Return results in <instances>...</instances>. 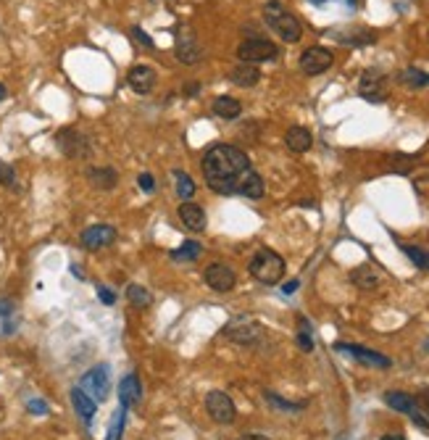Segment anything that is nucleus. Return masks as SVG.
Returning a JSON list of instances; mask_svg holds the SVG:
<instances>
[{
  "label": "nucleus",
  "instance_id": "nucleus-4",
  "mask_svg": "<svg viewBox=\"0 0 429 440\" xmlns=\"http://www.w3.org/2000/svg\"><path fill=\"white\" fill-rule=\"evenodd\" d=\"M79 388L85 390L95 404H103L105 398L111 396V369H108V364H98L90 372H85Z\"/></svg>",
  "mask_w": 429,
  "mask_h": 440
},
{
  "label": "nucleus",
  "instance_id": "nucleus-12",
  "mask_svg": "<svg viewBox=\"0 0 429 440\" xmlns=\"http://www.w3.org/2000/svg\"><path fill=\"white\" fill-rule=\"evenodd\" d=\"M332 63H335V53L329 51V48H321V45H314V48H309V51H303L301 61H298L301 71L303 74H309V77L324 74Z\"/></svg>",
  "mask_w": 429,
  "mask_h": 440
},
{
  "label": "nucleus",
  "instance_id": "nucleus-24",
  "mask_svg": "<svg viewBox=\"0 0 429 440\" xmlns=\"http://www.w3.org/2000/svg\"><path fill=\"white\" fill-rule=\"evenodd\" d=\"M71 406H74V411H77L82 419H85L87 424L93 422V416H95V411H98V404H95L93 398L87 396L85 390L79 388H71Z\"/></svg>",
  "mask_w": 429,
  "mask_h": 440
},
{
  "label": "nucleus",
  "instance_id": "nucleus-15",
  "mask_svg": "<svg viewBox=\"0 0 429 440\" xmlns=\"http://www.w3.org/2000/svg\"><path fill=\"white\" fill-rule=\"evenodd\" d=\"M116 237H119V232H116V227L113 225H93V227H87V230H82L79 242H82V248L85 250H103V248H108V245H113Z\"/></svg>",
  "mask_w": 429,
  "mask_h": 440
},
{
  "label": "nucleus",
  "instance_id": "nucleus-8",
  "mask_svg": "<svg viewBox=\"0 0 429 440\" xmlns=\"http://www.w3.org/2000/svg\"><path fill=\"white\" fill-rule=\"evenodd\" d=\"M326 37H332L340 45H351V48H366V45L377 43V32L369 26H335V29H326Z\"/></svg>",
  "mask_w": 429,
  "mask_h": 440
},
{
  "label": "nucleus",
  "instance_id": "nucleus-19",
  "mask_svg": "<svg viewBox=\"0 0 429 440\" xmlns=\"http://www.w3.org/2000/svg\"><path fill=\"white\" fill-rule=\"evenodd\" d=\"M87 180L98 190H113L119 185V172L113 166H90L87 169Z\"/></svg>",
  "mask_w": 429,
  "mask_h": 440
},
{
  "label": "nucleus",
  "instance_id": "nucleus-18",
  "mask_svg": "<svg viewBox=\"0 0 429 440\" xmlns=\"http://www.w3.org/2000/svg\"><path fill=\"white\" fill-rule=\"evenodd\" d=\"M177 216H180V222L185 230H190V232H203L206 230V211H203V206H197V203H192V200H187V203H182L180 208H177Z\"/></svg>",
  "mask_w": 429,
  "mask_h": 440
},
{
  "label": "nucleus",
  "instance_id": "nucleus-42",
  "mask_svg": "<svg viewBox=\"0 0 429 440\" xmlns=\"http://www.w3.org/2000/svg\"><path fill=\"white\" fill-rule=\"evenodd\" d=\"M98 298H100L105 306H113V303H116V295H113L111 290H108V287H103V285H98Z\"/></svg>",
  "mask_w": 429,
  "mask_h": 440
},
{
  "label": "nucleus",
  "instance_id": "nucleus-6",
  "mask_svg": "<svg viewBox=\"0 0 429 440\" xmlns=\"http://www.w3.org/2000/svg\"><path fill=\"white\" fill-rule=\"evenodd\" d=\"M56 145H58V150L66 155V158H74V161L90 158V153H93L90 138L82 135L79 130H74V127H63V130L56 135Z\"/></svg>",
  "mask_w": 429,
  "mask_h": 440
},
{
  "label": "nucleus",
  "instance_id": "nucleus-36",
  "mask_svg": "<svg viewBox=\"0 0 429 440\" xmlns=\"http://www.w3.org/2000/svg\"><path fill=\"white\" fill-rule=\"evenodd\" d=\"M26 411L35 416H45L48 414V404H45L43 398H29V401H26Z\"/></svg>",
  "mask_w": 429,
  "mask_h": 440
},
{
  "label": "nucleus",
  "instance_id": "nucleus-13",
  "mask_svg": "<svg viewBox=\"0 0 429 440\" xmlns=\"http://www.w3.org/2000/svg\"><path fill=\"white\" fill-rule=\"evenodd\" d=\"M358 96L369 103H385L387 101V77L382 71L369 69L358 79Z\"/></svg>",
  "mask_w": 429,
  "mask_h": 440
},
{
  "label": "nucleus",
  "instance_id": "nucleus-20",
  "mask_svg": "<svg viewBox=\"0 0 429 440\" xmlns=\"http://www.w3.org/2000/svg\"><path fill=\"white\" fill-rule=\"evenodd\" d=\"M264 193H267V185H264V180H261V174H258L256 169H248V172L242 174L237 195L250 198V200H261L264 198Z\"/></svg>",
  "mask_w": 429,
  "mask_h": 440
},
{
  "label": "nucleus",
  "instance_id": "nucleus-34",
  "mask_svg": "<svg viewBox=\"0 0 429 440\" xmlns=\"http://www.w3.org/2000/svg\"><path fill=\"white\" fill-rule=\"evenodd\" d=\"M124 419H127V406L119 404V409H116V414H113V419H111V427H108L105 440H121V435H124Z\"/></svg>",
  "mask_w": 429,
  "mask_h": 440
},
{
  "label": "nucleus",
  "instance_id": "nucleus-37",
  "mask_svg": "<svg viewBox=\"0 0 429 440\" xmlns=\"http://www.w3.org/2000/svg\"><path fill=\"white\" fill-rule=\"evenodd\" d=\"M0 185H6V188H14V185H16V172H14V166L0 164Z\"/></svg>",
  "mask_w": 429,
  "mask_h": 440
},
{
  "label": "nucleus",
  "instance_id": "nucleus-44",
  "mask_svg": "<svg viewBox=\"0 0 429 440\" xmlns=\"http://www.w3.org/2000/svg\"><path fill=\"white\" fill-rule=\"evenodd\" d=\"M185 93H187V98H195L197 93H200V85H197V82H192V85L185 87Z\"/></svg>",
  "mask_w": 429,
  "mask_h": 440
},
{
  "label": "nucleus",
  "instance_id": "nucleus-40",
  "mask_svg": "<svg viewBox=\"0 0 429 440\" xmlns=\"http://www.w3.org/2000/svg\"><path fill=\"white\" fill-rule=\"evenodd\" d=\"M416 404H419L421 414H424V416L429 419V388H424V390L419 393V396H416Z\"/></svg>",
  "mask_w": 429,
  "mask_h": 440
},
{
  "label": "nucleus",
  "instance_id": "nucleus-41",
  "mask_svg": "<svg viewBox=\"0 0 429 440\" xmlns=\"http://www.w3.org/2000/svg\"><path fill=\"white\" fill-rule=\"evenodd\" d=\"M298 345H301V351H306V354H311L314 351V340H311V335L309 332H298Z\"/></svg>",
  "mask_w": 429,
  "mask_h": 440
},
{
  "label": "nucleus",
  "instance_id": "nucleus-33",
  "mask_svg": "<svg viewBox=\"0 0 429 440\" xmlns=\"http://www.w3.org/2000/svg\"><path fill=\"white\" fill-rule=\"evenodd\" d=\"M174 180H177V195H180L182 200H190L192 195H195V182H192V177H190L187 172H174Z\"/></svg>",
  "mask_w": 429,
  "mask_h": 440
},
{
  "label": "nucleus",
  "instance_id": "nucleus-38",
  "mask_svg": "<svg viewBox=\"0 0 429 440\" xmlns=\"http://www.w3.org/2000/svg\"><path fill=\"white\" fill-rule=\"evenodd\" d=\"M132 40H135V43H140L143 48H155L153 37H148L145 29H140V26H132Z\"/></svg>",
  "mask_w": 429,
  "mask_h": 440
},
{
  "label": "nucleus",
  "instance_id": "nucleus-1",
  "mask_svg": "<svg viewBox=\"0 0 429 440\" xmlns=\"http://www.w3.org/2000/svg\"><path fill=\"white\" fill-rule=\"evenodd\" d=\"M200 169H203L206 185L216 195H237L242 174L253 166L242 148L229 145V143H214L206 148Z\"/></svg>",
  "mask_w": 429,
  "mask_h": 440
},
{
  "label": "nucleus",
  "instance_id": "nucleus-28",
  "mask_svg": "<svg viewBox=\"0 0 429 440\" xmlns=\"http://www.w3.org/2000/svg\"><path fill=\"white\" fill-rule=\"evenodd\" d=\"M200 253H203V242L197 240H185L182 242V248L172 250V261H197L200 259Z\"/></svg>",
  "mask_w": 429,
  "mask_h": 440
},
{
  "label": "nucleus",
  "instance_id": "nucleus-11",
  "mask_svg": "<svg viewBox=\"0 0 429 440\" xmlns=\"http://www.w3.org/2000/svg\"><path fill=\"white\" fill-rule=\"evenodd\" d=\"M174 40H177V58L185 63V66H195L197 61L203 58V48L197 43L195 32L190 29V26H177V32H174Z\"/></svg>",
  "mask_w": 429,
  "mask_h": 440
},
{
  "label": "nucleus",
  "instance_id": "nucleus-31",
  "mask_svg": "<svg viewBox=\"0 0 429 440\" xmlns=\"http://www.w3.org/2000/svg\"><path fill=\"white\" fill-rule=\"evenodd\" d=\"M127 298L132 306H138V309H148V306H153V293L143 285H129L127 287Z\"/></svg>",
  "mask_w": 429,
  "mask_h": 440
},
{
  "label": "nucleus",
  "instance_id": "nucleus-21",
  "mask_svg": "<svg viewBox=\"0 0 429 440\" xmlns=\"http://www.w3.org/2000/svg\"><path fill=\"white\" fill-rule=\"evenodd\" d=\"M351 282L358 287V290H377V287L382 285V272L374 269L371 264H363V267L351 272Z\"/></svg>",
  "mask_w": 429,
  "mask_h": 440
},
{
  "label": "nucleus",
  "instance_id": "nucleus-43",
  "mask_svg": "<svg viewBox=\"0 0 429 440\" xmlns=\"http://www.w3.org/2000/svg\"><path fill=\"white\" fill-rule=\"evenodd\" d=\"M298 287H301V282H298V280H290L287 285H282V293L284 295H292L295 290H298Z\"/></svg>",
  "mask_w": 429,
  "mask_h": 440
},
{
  "label": "nucleus",
  "instance_id": "nucleus-29",
  "mask_svg": "<svg viewBox=\"0 0 429 440\" xmlns=\"http://www.w3.org/2000/svg\"><path fill=\"white\" fill-rule=\"evenodd\" d=\"M16 303L11 301V298H0V322H3V332L11 335L14 329H16Z\"/></svg>",
  "mask_w": 429,
  "mask_h": 440
},
{
  "label": "nucleus",
  "instance_id": "nucleus-5",
  "mask_svg": "<svg viewBox=\"0 0 429 440\" xmlns=\"http://www.w3.org/2000/svg\"><path fill=\"white\" fill-rule=\"evenodd\" d=\"M279 56V48H276L272 40H264V37H248L237 45V58L240 63H267V61H276Z\"/></svg>",
  "mask_w": 429,
  "mask_h": 440
},
{
  "label": "nucleus",
  "instance_id": "nucleus-7",
  "mask_svg": "<svg viewBox=\"0 0 429 440\" xmlns=\"http://www.w3.org/2000/svg\"><path fill=\"white\" fill-rule=\"evenodd\" d=\"M385 404L390 406V409H395V411L405 414L413 424H416V427L429 430V419L421 414V409H419V404H416V398L413 396H408V393H403V390H387Z\"/></svg>",
  "mask_w": 429,
  "mask_h": 440
},
{
  "label": "nucleus",
  "instance_id": "nucleus-16",
  "mask_svg": "<svg viewBox=\"0 0 429 440\" xmlns=\"http://www.w3.org/2000/svg\"><path fill=\"white\" fill-rule=\"evenodd\" d=\"M203 277H206V285L211 287V290H216V293H229V290H234V285H237V275H234V269L222 264V261L208 264L206 275Z\"/></svg>",
  "mask_w": 429,
  "mask_h": 440
},
{
  "label": "nucleus",
  "instance_id": "nucleus-32",
  "mask_svg": "<svg viewBox=\"0 0 429 440\" xmlns=\"http://www.w3.org/2000/svg\"><path fill=\"white\" fill-rule=\"evenodd\" d=\"M398 79L403 82V85L408 87H429V74L421 69H413V66H408V69H403L400 74H398Z\"/></svg>",
  "mask_w": 429,
  "mask_h": 440
},
{
  "label": "nucleus",
  "instance_id": "nucleus-23",
  "mask_svg": "<svg viewBox=\"0 0 429 440\" xmlns=\"http://www.w3.org/2000/svg\"><path fill=\"white\" fill-rule=\"evenodd\" d=\"M140 398H143V385H140L138 374H127L119 382V404L129 409V406H138Z\"/></svg>",
  "mask_w": 429,
  "mask_h": 440
},
{
  "label": "nucleus",
  "instance_id": "nucleus-2",
  "mask_svg": "<svg viewBox=\"0 0 429 440\" xmlns=\"http://www.w3.org/2000/svg\"><path fill=\"white\" fill-rule=\"evenodd\" d=\"M264 19H267L269 29L276 32L279 40H284V43L292 45L303 37V24L292 16L290 11L284 9L279 0H269L267 6H264Z\"/></svg>",
  "mask_w": 429,
  "mask_h": 440
},
{
  "label": "nucleus",
  "instance_id": "nucleus-45",
  "mask_svg": "<svg viewBox=\"0 0 429 440\" xmlns=\"http://www.w3.org/2000/svg\"><path fill=\"white\" fill-rule=\"evenodd\" d=\"M379 440H405L403 432H390V435H382Z\"/></svg>",
  "mask_w": 429,
  "mask_h": 440
},
{
  "label": "nucleus",
  "instance_id": "nucleus-35",
  "mask_svg": "<svg viewBox=\"0 0 429 440\" xmlns=\"http://www.w3.org/2000/svg\"><path fill=\"white\" fill-rule=\"evenodd\" d=\"M413 164H416V158H413V155H405V153L390 155V169L398 172V174H408Z\"/></svg>",
  "mask_w": 429,
  "mask_h": 440
},
{
  "label": "nucleus",
  "instance_id": "nucleus-48",
  "mask_svg": "<svg viewBox=\"0 0 429 440\" xmlns=\"http://www.w3.org/2000/svg\"><path fill=\"white\" fill-rule=\"evenodd\" d=\"M6 96H9V90L0 85V101H6Z\"/></svg>",
  "mask_w": 429,
  "mask_h": 440
},
{
  "label": "nucleus",
  "instance_id": "nucleus-14",
  "mask_svg": "<svg viewBox=\"0 0 429 440\" xmlns=\"http://www.w3.org/2000/svg\"><path fill=\"white\" fill-rule=\"evenodd\" d=\"M335 351L340 354H348L351 359H356L363 367H374V369H390L393 367V359L385 354H377L371 348H363V345H353V343H335Z\"/></svg>",
  "mask_w": 429,
  "mask_h": 440
},
{
  "label": "nucleus",
  "instance_id": "nucleus-27",
  "mask_svg": "<svg viewBox=\"0 0 429 440\" xmlns=\"http://www.w3.org/2000/svg\"><path fill=\"white\" fill-rule=\"evenodd\" d=\"M264 398L274 411H284V414H298L309 406V401H287V398L276 396L274 390H264Z\"/></svg>",
  "mask_w": 429,
  "mask_h": 440
},
{
  "label": "nucleus",
  "instance_id": "nucleus-47",
  "mask_svg": "<svg viewBox=\"0 0 429 440\" xmlns=\"http://www.w3.org/2000/svg\"><path fill=\"white\" fill-rule=\"evenodd\" d=\"M311 6H326V3H329V0H309Z\"/></svg>",
  "mask_w": 429,
  "mask_h": 440
},
{
  "label": "nucleus",
  "instance_id": "nucleus-30",
  "mask_svg": "<svg viewBox=\"0 0 429 440\" xmlns=\"http://www.w3.org/2000/svg\"><path fill=\"white\" fill-rule=\"evenodd\" d=\"M400 250H403L405 256L411 259L413 267L429 272V250L427 248H419V245H408V242H400Z\"/></svg>",
  "mask_w": 429,
  "mask_h": 440
},
{
  "label": "nucleus",
  "instance_id": "nucleus-46",
  "mask_svg": "<svg viewBox=\"0 0 429 440\" xmlns=\"http://www.w3.org/2000/svg\"><path fill=\"white\" fill-rule=\"evenodd\" d=\"M237 440H269L267 435H242V438H237Z\"/></svg>",
  "mask_w": 429,
  "mask_h": 440
},
{
  "label": "nucleus",
  "instance_id": "nucleus-10",
  "mask_svg": "<svg viewBox=\"0 0 429 440\" xmlns=\"http://www.w3.org/2000/svg\"><path fill=\"white\" fill-rule=\"evenodd\" d=\"M222 335L237 345H256L264 340V327L253 319H237V322H229L222 329Z\"/></svg>",
  "mask_w": 429,
  "mask_h": 440
},
{
  "label": "nucleus",
  "instance_id": "nucleus-26",
  "mask_svg": "<svg viewBox=\"0 0 429 440\" xmlns=\"http://www.w3.org/2000/svg\"><path fill=\"white\" fill-rule=\"evenodd\" d=\"M229 82L237 87H256L261 82V71L253 63H240L229 71Z\"/></svg>",
  "mask_w": 429,
  "mask_h": 440
},
{
  "label": "nucleus",
  "instance_id": "nucleus-3",
  "mask_svg": "<svg viewBox=\"0 0 429 440\" xmlns=\"http://www.w3.org/2000/svg\"><path fill=\"white\" fill-rule=\"evenodd\" d=\"M248 269L253 280H258L261 285H276L284 277V259L272 248H258L250 259Z\"/></svg>",
  "mask_w": 429,
  "mask_h": 440
},
{
  "label": "nucleus",
  "instance_id": "nucleus-22",
  "mask_svg": "<svg viewBox=\"0 0 429 440\" xmlns=\"http://www.w3.org/2000/svg\"><path fill=\"white\" fill-rule=\"evenodd\" d=\"M284 145L290 148L292 153H306L314 145V135L306 127H290L284 132Z\"/></svg>",
  "mask_w": 429,
  "mask_h": 440
},
{
  "label": "nucleus",
  "instance_id": "nucleus-39",
  "mask_svg": "<svg viewBox=\"0 0 429 440\" xmlns=\"http://www.w3.org/2000/svg\"><path fill=\"white\" fill-rule=\"evenodd\" d=\"M138 185H140V190L153 193V190H155V180H153V174L143 172V174H140V177H138Z\"/></svg>",
  "mask_w": 429,
  "mask_h": 440
},
{
  "label": "nucleus",
  "instance_id": "nucleus-25",
  "mask_svg": "<svg viewBox=\"0 0 429 440\" xmlns=\"http://www.w3.org/2000/svg\"><path fill=\"white\" fill-rule=\"evenodd\" d=\"M211 111H214V116H219V119H224V121H234L242 113V103L237 98L219 96L214 101V106H211Z\"/></svg>",
  "mask_w": 429,
  "mask_h": 440
},
{
  "label": "nucleus",
  "instance_id": "nucleus-9",
  "mask_svg": "<svg viewBox=\"0 0 429 440\" xmlns=\"http://www.w3.org/2000/svg\"><path fill=\"white\" fill-rule=\"evenodd\" d=\"M206 411L216 424H232L237 419V406L224 390H211L206 396Z\"/></svg>",
  "mask_w": 429,
  "mask_h": 440
},
{
  "label": "nucleus",
  "instance_id": "nucleus-17",
  "mask_svg": "<svg viewBox=\"0 0 429 440\" xmlns=\"http://www.w3.org/2000/svg\"><path fill=\"white\" fill-rule=\"evenodd\" d=\"M127 85L138 93V96H148L155 87V69L153 66H145V63H138L132 66L127 74Z\"/></svg>",
  "mask_w": 429,
  "mask_h": 440
}]
</instances>
